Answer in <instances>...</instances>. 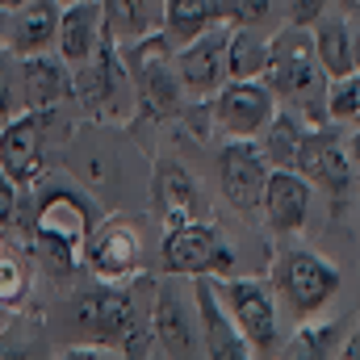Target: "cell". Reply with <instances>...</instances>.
<instances>
[{
  "instance_id": "cell-1",
  "label": "cell",
  "mask_w": 360,
  "mask_h": 360,
  "mask_svg": "<svg viewBox=\"0 0 360 360\" xmlns=\"http://www.w3.org/2000/svg\"><path fill=\"white\" fill-rule=\"evenodd\" d=\"M72 96L80 101V109L89 117H101V122H117L130 109H139V101H134V76H130V68H126L113 34L92 51L84 63L72 68Z\"/></svg>"
},
{
  "instance_id": "cell-2",
  "label": "cell",
  "mask_w": 360,
  "mask_h": 360,
  "mask_svg": "<svg viewBox=\"0 0 360 360\" xmlns=\"http://www.w3.org/2000/svg\"><path fill=\"white\" fill-rule=\"evenodd\" d=\"M80 323L92 340L109 344L117 356H151V314L139 310L134 289H96L80 297Z\"/></svg>"
},
{
  "instance_id": "cell-3",
  "label": "cell",
  "mask_w": 360,
  "mask_h": 360,
  "mask_svg": "<svg viewBox=\"0 0 360 360\" xmlns=\"http://www.w3.org/2000/svg\"><path fill=\"white\" fill-rule=\"evenodd\" d=\"M89 235H92V205L80 193H72V188L42 193L38 214H34V239L55 260V269H63V272L84 269Z\"/></svg>"
},
{
  "instance_id": "cell-4",
  "label": "cell",
  "mask_w": 360,
  "mask_h": 360,
  "mask_svg": "<svg viewBox=\"0 0 360 360\" xmlns=\"http://www.w3.org/2000/svg\"><path fill=\"white\" fill-rule=\"evenodd\" d=\"M272 289L276 297L297 314V319H310V314H323L331 306V297L340 293V269L314 252H281L272 260Z\"/></svg>"
},
{
  "instance_id": "cell-5",
  "label": "cell",
  "mask_w": 360,
  "mask_h": 360,
  "mask_svg": "<svg viewBox=\"0 0 360 360\" xmlns=\"http://www.w3.org/2000/svg\"><path fill=\"white\" fill-rule=\"evenodd\" d=\"M214 289L226 302L235 327L243 331V340L252 344L256 356H264V352H272L281 344L276 289H272V281H260V276H214Z\"/></svg>"
},
{
  "instance_id": "cell-6",
  "label": "cell",
  "mask_w": 360,
  "mask_h": 360,
  "mask_svg": "<svg viewBox=\"0 0 360 360\" xmlns=\"http://www.w3.org/2000/svg\"><path fill=\"white\" fill-rule=\"evenodd\" d=\"M164 269L176 276H226L235 269V256L226 239L214 231L210 218L176 222L164 235Z\"/></svg>"
},
{
  "instance_id": "cell-7",
  "label": "cell",
  "mask_w": 360,
  "mask_h": 360,
  "mask_svg": "<svg viewBox=\"0 0 360 360\" xmlns=\"http://www.w3.org/2000/svg\"><path fill=\"white\" fill-rule=\"evenodd\" d=\"M293 168L310 180L314 188L331 193L335 201H344V197L356 188V164H352V155H348V143H344L331 126H306Z\"/></svg>"
},
{
  "instance_id": "cell-8",
  "label": "cell",
  "mask_w": 360,
  "mask_h": 360,
  "mask_svg": "<svg viewBox=\"0 0 360 360\" xmlns=\"http://www.w3.org/2000/svg\"><path fill=\"white\" fill-rule=\"evenodd\" d=\"M210 101H214L210 105L214 126L226 139H256L276 113V92L264 80H226Z\"/></svg>"
},
{
  "instance_id": "cell-9",
  "label": "cell",
  "mask_w": 360,
  "mask_h": 360,
  "mask_svg": "<svg viewBox=\"0 0 360 360\" xmlns=\"http://www.w3.org/2000/svg\"><path fill=\"white\" fill-rule=\"evenodd\" d=\"M101 281H130L143 272V235L134 222L126 218H109L101 226H92L89 235V256H84Z\"/></svg>"
},
{
  "instance_id": "cell-10",
  "label": "cell",
  "mask_w": 360,
  "mask_h": 360,
  "mask_svg": "<svg viewBox=\"0 0 360 360\" xmlns=\"http://www.w3.org/2000/svg\"><path fill=\"white\" fill-rule=\"evenodd\" d=\"M226 30L231 21L205 30L201 38L184 42L176 51V76H180V89L197 101H210L214 92L226 84Z\"/></svg>"
},
{
  "instance_id": "cell-11",
  "label": "cell",
  "mask_w": 360,
  "mask_h": 360,
  "mask_svg": "<svg viewBox=\"0 0 360 360\" xmlns=\"http://www.w3.org/2000/svg\"><path fill=\"white\" fill-rule=\"evenodd\" d=\"M193 306L201 319V352L214 360H252V344L243 340V331L235 327L226 302L214 289V276H193Z\"/></svg>"
},
{
  "instance_id": "cell-12",
  "label": "cell",
  "mask_w": 360,
  "mask_h": 360,
  "mask_svg": "<svg viewBox=\"0 0 360 360\" xmlns=\"http://www.w3.org/2000/svg\"><path fill=\"white\" fill-rule=\"evenodd\" d=\"M218 172H222V193L235 210H243V214L260 210V197H264L272 168L252 139H231L218 155Z\"/></svg>"
},
{
  "instance_id": "cell-13",
  "label": "cell",
  "mask_w": 360,
  "mask_h": 360,
  "mask_svg": "<svg viewBox=\"0 0 360 360\" xmlns=\"http://www.w3.org/2000/svg\"><path fill=\"white\" fill-rule=\"evenodd\" d=\"M42 117L38 113H13L0 126V172L17 180V188L42 176Z\"/></svg>"
},
{
  "instance_id": "cell-14",
  "label": "cell",
  "mask_w": 360,
  "mask_h": 360,
  "mask_svg": "<svg viewBox=\"0 0 360 360\" xmlns=\"http://www.w3.org/2000/svg\"><path fill=\"white\" fill-rule=\"evenodd\" d=\"M17 80H21V109L46 117L51 109H59L72 96V68L46 51L21 55L17 63Z\"/></svg>"
},
{
  "instance_id": "cell-15",
  "label": "cell",
  "mask_w": 360,
  "mask_h": 360,
  "mask_svg": "<svg viewBox=\"0 0 360 360\" xmlns=\"http://www.w3.org/2000/svg\"><path fill=\"white\" fill-rule=\"evenodd\" d=\"M310 197H314V184L297 168H272L260 197V214L276 235H297L310 218Z\"/></svg>"
},
{
  "instance_id": "cell-16",
  "label": "cell",
  "mask_w": 360,
  "mask_h": 360,
  "mask_svg": "<svg viewBox=\"0 0 360 360\" xmlns=\"http://www.w3.org/2000/svg\"><path fill=\"white\" fill-rule=\"evenodd\" d=\"M105 38H109V25H105L101 0H72V4H59L55 46H59V59H63L68 68L84 63Z\"/></svg>"
},
{
  "instance_id": "cell-17",
  "label": "cell",
  "mask_w": 360,
  "mask_h": 360,
  "mask_svg": "<svg viewBox=\"0 0 360 360\" xmlns=\"http://www.w3.org/2000/svg\"><path fill=\"white\" fill-rule=\"evenodd\" d=\"M151 335H155V344H160V352L164 356H193V352H201L197 344V335H193V323H188V310H184V297H180L172 285H155V293H151Z\"/></svg>"
},
{
  "instance_id": "cell-18",
  "label": "cell",
  "mask_w": 360,
  "mask_h": 360,
  "mask_svg": "<svg viewBox=\"0 0 360 360\" xmlns=\"http://www.w3.org/2000/svg\"><path fill=\"white\" fill-rule=\"evenodd\" d=\"M151 197L164 214L168 226L176 222H193V218H205V201L197 193V180L188 176V168L176 160H164L155 164V184H151Z\"/></svg>"
},
{
  "instance_id": "cell-19",
  "label": "cell",
  "mask_w": 360,
  "mask_h": 360,
  "mask_svg": "<svg viewBox=\"0 0 360 360\" xmlns=\"http://www.w3.org/2000/svg\"><path fill=\"white\" fill-rule=\"evenodd\" d=\"M55 30H59V4L55 0H25L21 8H13L8 51L17 59L34 55V51H46L55 42Z\"/></svg>"
},
{
  "instance_id": "cell-20",
  "label": "cell",
  "mask_w": 360,
  "mask_h": 360,
  "mask_svg": "<svg viewBox=\"0 0 360 360\" xmlns=\"http://www.w3.org/2000/svg\"><path fill=\"white\" fill-rule=\"evenodd\" d=\"M160 21H164L168 42L172 46H184V42L201 38L205 30L222 25L226 17H222V0H164Z\"/></svg>"
},
{
  "instance_id": "cell-21",
  "label": "cell",
  "mask_w": 360,
  "mask_h": 360,
  "mask_svg": "<svg viewBox=\"0 0 360 360\" xmlns=\"http://www.w3.org/2000/svg\"><path fill=\"white\" fill-rule=\"evenodd\" d=\"M314 34V55H319V68L327 80L335 76H348L356 72V51H352V30H348V17H319L310 25Z\"/></svg>"
},
{
  "instance_id": "cell-22",
  "label": "cell",
  "mask_w": 360,
  "mask_h": 360,
  "mask_svg": "<svg viewBox=\"0 0 360 360\" xmlns=\"http://www.w3.org/2000/svg\"><path fill=\"white\" fill-rule=\"evenodd\" d=\"M269 68V38L256 25L226 30V80H264Z\"/></svg>"
},
{
  "instance_id": "cell-23",
  "label": "cell",
  "mask_w": 360,
  "mask_h": 360,
  "mask_svg": "<svg viewBox=\"0 0 360 360\" xmlns=\"http://www.w3.org/2000/svg\"><path fill=\"white\" fill-rule=\"evenodd\" d=\"M306 122L289 109H276L269 117V126L260 130V151L269 160V168H293L297 164V147H302Z\"/></svg>"
},
{
  "instance_id": "cell-24",
  "label": "cell",
  "mask_w": 360,
  "mask_h": 360,
  "mask_svg": "<svg viewBox=\"0 0 360 360\" xmlns=\"http://www.w3.org/2000/svg\"><path fill=\"white\" fill-rule=\"evenodd\" d=\"M101 8H105V25H109V34L122 42H134V38H143V34H151L155 30V17L164 13V8H155V0H101Z\"/></svg>"
},
{
  "instance_id": "cell-25",
  "label": "cell",
  "mask_w": 360,
  "mask_h": 360,
  "mask_svg": "<svg viewBox=\"0 0 360 360\" xmlns=\"http://www.w3.org/2000/svg\"><path fill=\"white\" fill-rule=\"evenodd\" d=\"M327 122L360 126V72L327 80Z\"/></svg>"
},
{
  "instance_id": "cell-26",
  "label": "cell",
  "mask_w": 360,
  "mask_h": 360,
  "mask_svg": "<svg viewBox=\"0 0 360 360\" xmlns=\"http://www.w3.org/2000/svg\"><path fill=\"white\" fill-rule=\"evenodd\" d=\"M340 323H314V314L310 319H302V327H297V335H293V352L297 356H335L340 352Z\"/></svg>"
},
{
  "instance_id": "cell-27",
  "label": "cell",
  "mask_w": 360,
  "mask_h": 360,
  "mask_svg": "<svg viewBox=\"0 0 360 360\" xmlns=\"http://www.w3.org/2000/svg\"><path fill=\"white\" fill-rule=\"evenodd\" d=\"M30 285H34L30 264L17 252H0V302H8V306L25 302L30 297Z\"/></svg>"
},
{
  "instance_id": "cell-28",
  "label": "cell",
  "mask_w": 360,
  "mask_h": 360,
  "mask_svg": "<svg viewBox=\"0 0 360 360\" xmlns=\"http://www.w3.org/2000/svg\"><path fill=\"white\" fill-rule=\"evenodd\" d=\"M272 13V0H222V17L231 25H264Z\"/></svg>"
},
{
  "instance_id": "cell-29",
  "label": "cell",
  "mask_w": 360,
  "mask_h": 360,
  "mask_svg": "<svg viewBox=\"0 0 360 360\" xmlns=\"http://www.w3.org/2000/svg\"><path fill=\"white\" fill-rule=\"evenodd\" d=\"M21 113V80H17V63L13 55H0V117Z\"/></svg>"
},
{
  "instance_id": "cell-30",
  "label": "cell",
  "mask_w": 360,
  "mask_h": 360,
  "mask_svg": "<svg viewBox=\"0 0 360 360\" xmlns=\"http://www.w3.org/2000/svg\"><path fill=\"white\" fill-rule=\"evenodd\" d=\"M289 4V21L293 25H314L327 13V0H285Z\"/></svg>"
},
{
  "instance_id": "cell-31",
  "label": "cell",
  "mask_w": 360,
  "mask_h": 360,
  "mask_svg": "<svg viewBox=\"0 0 360 360\" xmlns=\"http://www.w3.org/2000/svg\"><path fill=\"white\" fill-rule=\"evenodd\" d=\"M13 218H17V180L0 172V226H8Z\"/></svg>"
},
{
  "instance_id": "cell-32",
  "label": "cell",
  "mask_w": 360,
  "mask_h": 360,
  "mask_svg": "<svg viewBox=\"0 0 360 360\" xmlns=\"http://www.w3.org/2000/svg\"><path fill=\"white\" fill-rule=\"evenodd\" d=\"M63 356H68V360H117V352H113L109 344H101V340H92L89 348H68Z\"/></svg>"
},
{
  "instance_id": "cell-33",
  "label": "cell",
  "mask_w": 360,
  "mask_h": 360,
  "mask_svg": "<svg viewBox=\"0 0 360 360\" xmlns=\"http://www.w3.org/2000/svg\"><path fill=\"white\" fill-rule=\"evenodd\" d=\"M348 155H352V164L360 168V126H352V139H348Z\"/></svg>"
},
{
  "instance_id": "cell-34",
  "label": "cell",
  "mask_w": 360,
  "mask_h": 360,
  "mask_svg": "<svg viewBox=\"0 0 360 360\" xmlns=\"http://www.w3.org/2000/svg\"><path fill=\"white\" fill-rule=\"evenodd\" d=\"M8 319H13V306H8V302H0V335L8 331Z\"/></svg>"
},
{
  "instance_id": "cell-35",
  "label": "cell",
  "mask_w": 360,
  "mask_h": 360,
  "mask_svg": "<svg viewBox=\"0 0 360 360\" xmlns=\"http://www.w3.org/2000/svg\"><path fill=\"white\" fill-rule=\"evenodd\" d=\"M340 8H344L348 17H360V0H340Z\"/></svg>"
},
{
  "instance_id": "cell-36",
  "label": "cell",
  "mask_w": 360,
  "mask_h": 360,
  "mask_svg": "<svg viewBox=\"0 0 360 360\" xmlns=\"http://www.w3.org/2000/svg\"><path fill=\"white\" fill-rule=\"evenodd\" d=\"M25 0H0V13H13V8H21Z\"/></svg>"
},
{
  "instance_id": "cell-37",
  "label": "cell",
  "mask_w": 360,
  "mask_h": 360,
  "mask_svg": "<svg viewBox=\"0 0 360 360\" xmlns=\"http://www.w3.org/2000/svg\"><path fill=\"white\" fill-rule=\"evenodd\" d=\"M352 51H356V72H360V34H352Z\"/></svg>"
},
{
  "instance_id": "cell-38",
  "label": "cell",
  "mask_w": 360,
  "mask_h": 360,
  "mask_svg": "<svg viewBox=\"0 0 360 360\" xmlns=\"http://www.w3.org/2000/svg\"><path fill=\"white\" fill-rule=\"evenodd\" d=\"M55 4H72V0H55Z\"/></svg>"
},
{
  "instance_id": "cell-39",
  "label": "cell",
  "mask_w": 360,
  "mask_h": 360,
  "mask_svg": "<svg viewBox=\"0 0 360 360\" xmlns=\"http://www.w3.org/2000/svg\"><path fill=\"white\" fill-rule=\"evenodd\" d=\"M0 126H4V117H0Z\"/></svg>"
},
{
  "instance_id": "cell-40",
  "label": "cell",
  "mask_w": 360,
  "mask_h": 360,
  "mask_svg": "<svg viewBox=\"0 0 360 360\" xmlns=\"http://www.w3.org/2000/svg\"><path fill=\"white\" fill-rule=\"evenodd\" d=\"M0 17H4V13H0Z\"/></svg>"
}]
</instances>
